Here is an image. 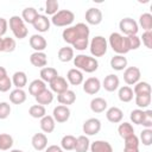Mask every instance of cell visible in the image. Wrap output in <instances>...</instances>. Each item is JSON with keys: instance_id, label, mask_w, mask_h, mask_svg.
Masks as SVG:
<instances>
[{"instance_id": "cell-24", "label": "cell", "mask_w": 152, "mask_h": 152, "mask_svg": "<svg viewBox=\"0 0 152 152\" xmlns=\"http://www.w3.org/2000/svg\"><path fill=\"white\" fill-rule=\"evenodd\" d=\"M90 152H113L112 145L106 140H95L90 144Z\"/></svg>"}, {"instance_id": "cell-54", "label": "cell", "mask_w": 152, "mask_h": 152, "mask_svg": "<svg viewBox=\"0 0 152 152\" xmlns=\"http://www.w3.org/2000/svg\"><path fill=\"white\" fill-rule=\"evenodd\" d=\"M4 76H7V70L4 66H0V78Z\"/></svg>"}, {"instance_id": "cell-34", "label": "cell", "mask_w": 152, "mask_h": 152, "mask_svg": "<svg viewBox=\"0 0 152 152\" xmlns=\"http://www.w3.org/2000/svg\"><path fill=\"white\" fill-rule=\"evenodd\" d=\"M90 147V141L87 135H80L76 138V144H75V151L76 152H87Z\"/></svg>"}, {"instance_id": "cell-12", "label": "cell", "mask_w": 152, "mask_h": 152, "mask_svg": "<svg viewBox=\"0 0 152 152\" xmlns=\"http://www.w3.org/2000/svg\"><path fill=\"white\" fill-rule=\"evenodd\" d=\"M101 89V82L97 77H89L83 81V91L89 95H95Z\"/></svg>"}, {"instance_id": "cell-28", "label": "cell", "mask_w": 152, "mask_h": 152, "mask_svg": "<svg viewBox=\"0 0 152 152\" xmlns=\"http://www.w3.org/2000/svg\"><path fill=\"white\" fill-rule=\"evenodd\" d=\"M11 80H12V84L17 89H23L27 84V76L24 71H15Z\"/></svg>"}, {"instance_id": "cell-21", "label": "cell", "mask_w": 152, "mask_h": 152, "mask_svg": "<svg viewBox=\"0 0 152 152\" xmlns=\"http://www.w3.org/2000/svg\"><path fill=\"white\" fill-rule=\"evenodd\" d=\"M110 68L116 71H122L127 68V58L122 55H115L110 58Z\"/></svg>"}, {"instance_id": "cell-4", "label": "cell", "mask_w": 152, "mask_h": 152, "mask_svg": "<svg viewBox=\"0 0 152 152\" xmlns=\"http://www.w3.org/2000/svg\"><path fill=\"white\" fill-rule=\"evenodd\" d=\"M8 25H10V28H11V31H12V33H13V36L15 38L24 39V38L27 37L28 30L26 27V24L21 19V17H19V15H12L10 18Z\"/></svg>"}, {"instance_id": "cell-22", "label": "cell", "mask_w": 152, "mask_h": 152, "mask_svg": "<svg viewBox=\"0 0 152 152\" xmlns=\"http://www.w3.org/2000/svg\"><path fill=\"white\" fill-rule=\"evenodd\" d=\"M57 101L63 106H70V104L75 103L76 94H75V91L68 89V90H65V91H63V93L57 95Z\"/></svg>"}, {"instance_id": "cell-50", "label": "cell", "mask_w": 152, "mask_h": 152, "mask_svg": "<svg viewBox=\"0 0 152 152\" xmlns=\"http://www.w3.org/2000/svg\"><path fill=\"white\" fill-rule=\"evenodd\" d=\"M141 125L145 128H152V110L151 109L145 110V116H144Z\"/></svg>"}, {"instance_id": "cell-42", "label": "cell", "mask_w": 152, "mask_h": 152, "mask_svg": "<svg viewBox=\"0 0 152 152\" xmlns=\"http://www.w3.org/2000/svg\"><path fill=\"white\" fill-rule=\"evenodd\" d=\"M144 116H145V110L144 109H139V108L133 109L131 112V114H129L131 121L133 124H135V125H141V122L144 120Z\"/></svg>"}, {"instance_id": "cell-49", "label": "cell", "mask_w": 152, "mask_h": 152, "mask_svg": "<svg viewBox=\"0 0 152 152\" xmlns=\"http://www.w3.org/2000/svg\"><path fill=\"white\" fill-rule=\"evenodd\" d=\"M140 40L147 49H152V31H145L140 37Z\"/></svg>"}, {"instance_id": "cell-17", "label": "cell", "mask_w": 152, "mask_h": 152, "mask_svg": "<svg viewBox=\"0 0 152 152\" xmlns=\"http://www.w3.org/2000/svg\"><path fill=\"white\" fill-rule=\"evenodd\" d=\"M66 81L71 86H80V84H82L83 81H84L83 72L81 70L76 69V68H72V69H70L66 72Z\"/></svg>"}, {"instance_id": "cell-47", "label": "cell", "mask_w": 152, "mask_h": 152, "mask_svg": "<svg viewBox=\"0 0 152 152\" xmlns=\"http://www.w3.org/2000/svg\"><path fill=\"white\" fill-rule=\"evenodd\" d=\"M127 43H128L129 51H131V50H137V49H139L140 45H141V40H140V38H139L137 34H134V36H128V37H127Z\"/></svg>"}, {"instance_id": "cell-20", "label": "cell", "mask_w": 152, "mask_h": 152, "mask_svg": "<svg viewBox=\"0 0 152 152\" xmlns=\"http://www.w3.org/2000/svg\"><path fill=\"white\" fill-rule=\"evenodd\" d=\"M30 63L37 68H44L48 64V56L45 52H33L30 56Z\"/></svg>"}, {"instance_id": "cell-6", "label": "cell", "mask_w": 152, "mask_h": 152, "mask_svg": "<svg viewBox=\"0 0 152 152\" xmlns=\"http://www.w3.org/2000/svg\"><path fill=\"white\" fill-rule=\"evenodd\" d=\"M107 49H108V43L103 36H95L89 42V50L94 58L104 56L107 53Z\"/></svg>"}, {"instance_id": "cell-23", "label": "cell", "mask_w": 152, "mask_h": 152, "mask_svg": "<svg viewBox=\"0 0 152 152\" xmlns=\"http://www.w3.org/2000/svg\"><path fill=\"white\" fill-rule=\"evenodd\" d=\"M89 106H90V109H91L93 113L100 114V113H103L104 110H107L108 103H107V101L103 97H94L90 101Z\"/></svg>"}, {"instance_id": "cell-44", "label": "cell", "mask_w": 152, "mask_h": 152, "mask_svg": "<svg viewBox=\"0 0 152 152\" xmlns=\"http://www.w3.org/2000/svg\"><path fill=\"white\" fill-rule=\"evenodd\" d=\"M59 4L57 0H46L45 2V13L48 15H53L58 12Z\"/></svg>"}, {"instance_id": "cell-48", "label": "cell", "mask_w": 152, "mask_h": 152, "mask_svg": "<svg viewBox=\"0 0 152 152\" xmlns=\"http://www.w3.org/2000/svg\"><path fill=\"white\" fill-rule=\"evenodd\" d=\"M12 80L10 78V76H4L0 78V93H7L11 87H12Z\"/></svg>"}, {"instance_id": "cell-32", "label": "cell", "mask_w": 152, "mask_h": 152, "mask_svg": "<svg viewBox=\"0 0 152 152\" xmlns=\"http://www.w3.org/2000/svg\"><path fill=\"white\" fill-rule=\"evenodd\" d=\"M38 11L34 7H25L21 12V19L24 20L25 24H33L34 19L38 17Z\"/></svg>"}, {"instance_id": "cell-46", "label": "cell", "mask_w": 152, "mask_h": 152, "mask_svg": "<svg viewBox=\"0 0 152 152\" xmlns=\"http://www.w3.org/2000/svg\"><path fill=\"white\" fill-rule=\"evenodd\" d=\"M11 110H12V108L8 102H5V101L0 102V120L7 119L11 114Z\"/></svg>"}, {"instance_id": "cell-43", "label": "cell", "mask_w": 152, "mask_h": 152, "mask_svg": "<svg viewBox=\"0 0 152 152\" xmlns=\"http://www.w3.org/2000/svg\"><path fill=\"white\" fill-rule=\"evenodd\" d=\"M139 141L142 142L145 146H151L152 145V128H145L140 132V138Z\"/></svg>"}, {"instance_id": "cell-38", "label": "cell", "mask_w": 152, "mask_h": 152, "mask_svg": "<svg viewBox=\"0 0 152 152\" xmlns=\"http://www.w3.org/2000/svg\"><path fill=\"white\" fill-rule=\"evenodd\" d=\"M75 144H76V138L71 134H66L62 138L61 140V147L63 151H71L75 148Z\"/></svg>"}, {"instance_id": "cell-14", "label": "cell", "mask_w": 152, "mask_h": 152, "mask_svg": "<svg viewBox=\"0 0 152 152\" xmlns=\"http://www.w3.org/2000/svg\"><path fill=\"white\" fill-rule=\"evenodd\" d=\"M49 84H50L51 91H52V93H56L57 95L69 89V83H68L66 78H64V77H62V76H59V75H58L55 80H52Z\"/></svg>"}, {"instance_id": "cell-56", "label": "cell", "mask_w": 152, "mask_h": 152, "mask_svg": "<svg viewBox=\"0 0 152 152\" xmlns=\"http://www.w3.org/2000/svg\"><path fill=\"white\" fill-rule=\"evenodd\" d=\"M10 152H24L23 150H18V148H13V150H10Z\"/></svg>"}, {"instance_id": "cell-27", "label": "cell", "mask_w": 152, "mask_h": 152, "mask_svg": "<svg viewBox=\"0 0 152 152\" xmlns=\"http://www.w3.org/2000/svg\"><path fill=\"white\" fill-rule=\"evenodd\" d=\"M39 125H40V129L44 133H52L56 127V121L53 120L52 115H45L40 119Z\"/></svg>"}, {"instance_id": "cell-5", "label": "cell", "mask_w": 152, "mask_h": 152, "mask_svg": "<svg viewBox=\"0 0 152 152\" xmlns=\"http://www.w3.org/2000/svg\"><path fill=\"white\" fill-rule=\"evenodd\" d=\"M75 20L74 12L69 10H61L56 14H53L50 19V21L57 26V27H69Z\"/></svg>"}, {"instance_id": "cell-19", "label": "cell", "mask_w": 152, "mask_h": 152, "mask_svg": "<svg viewBox=\"0 0 152 152\" xmlns=\"http://www.w3.org/2000/svg\"><path fill=\"white\" fill-rule=\"evenodd\" d=\"M106 118L112 124H119L124 119V112L119 107H110L106 110Z\"/></svg>"}, {"instance_id": "cell-36", "label": "cell", "mask_w": 152, "mask_h": 152, "mask_svg": "<svg viewBox=\"0 0 152 152\" xmlns=\"http://www.w3.org/2000/svg\"><path fill=\"white\" fill-rule=\"evenodd\" d=\"M28 114L30 116H32L33 119H42L43 116L46 115V109L44 106L42 104H32L30 108H28Z\"/></svg>"}, {"instance_id": "cell-9", "label": "cell", "mask_w": 152, "mask_h": 152, "mask_svg": "<svg viewBox=\"0 0 152 152\" xmlns=\"http://www.w3.org/2000/svg\"><path fill=\"white\" fill-rule=\"evenodd\" d=\"M141 72L138 66H127L124 70V81L128 86H134L140 81Z\"/></svg>"}, {"instance_id": "cell-55", "label": "cell", "mask_w": 152, "mask_h": 152, "mask_svg": "<svg viewBox=\"0 0 152 152\" xmlns=\"http://www.w3.org/2000/svg\"><path fill=\"white\" fill-rule=\"evenodd\" d=\"M2 37H0V52H2Z\"/></svg>"}, {"instance_id": "cell-16", "label": "cell", "mask_w": 152, "mask_h": 152, "mask_svg": "<svg viewBox=\"0 0 152 152\" xmlns=\"http://www.w3.org/2000/svg\"><path fill=\"white\" fill-rule=\"evenodd\" d=\"M119 86H120V80L119 77L115 75V74H109L104 77L101 87L104 88V90L109 91V93H113L115 91L116 89H119Z\"/></svg>"}, {"instance_id": "cell-39", "label": "cell", "mask_w": 152, "mask_h": 152, "mask_svg": "<svg viewBox=\"0 0 152 152\" xmlns=\"http://www.w3.org/2000/svg\"><path fill=\"white\" fill-rule=\"evenodd\" d=\"M134 95H142V94H151V86L148 82L145 81H139L138 83L134 84L133 88Z\"/></svg>"}, {"instance_id": "cell-40", "label": "cell", "mask_w": 152, "mask_h": 152, "mask_svg": "<svg viewBox=\"0 0 152 152\" xmlns=\"http://www.w3.org/2000/svg\"><path fill=\"white\" fill-rule=\"evenodd\" d=\"M144 32L145 31H152V14L151 13H142L139 17V24Z\"/></svg>"}, {"instance_id": "cell-30", "label": "cell", "mask_w": 152, "mask_h": 152, "mask_svg": "<svg viewBox=\"0 0 152 152\" xmlns=\"http://www.w3.org/2000/svg\"><path fill=\"white\" fill-rule=\"evenodd\" d=\"M26 93L24 89H13L11 93H10V101L13 103V104H21L26 101Z\"/></svg>"}, {"instance_id": "cell-10", "label": "cell", "mask_w": 152, "mask_h": 152, "mask_svg": "<svg viewBox=\"0 0 152 152\" xmlns=\"http://www.w3.org/2000/svg\"><path fill=\"white\" fill-rule=\"evenodd\" d=\"M52 118L58 124H64L69 120L70 118V109L68 106H63V104H59L57 107L53 108L52 110Z\"/></svg>"}, {"instance_id": "cell-53", "label": "cell", "mask_w": 152, "mask_h": 152, "mask_svg": "<svg viewBox=\"0 0 152 152\" xmlns=\"http://www.w3.org/2000/svg\"><path fill=\"white\" fill-rule=\"evenodd\" d=\"M124 152H139V147H124Z\"/></svg>"}, {"instance_id": "cell-7", "label": "cell", "mask_w": 152, "mask_h": 152, "mask_svg": "<svg viewBox=\"0 0 152 152\" xmlns=\"http://www.w3.org/2000/svg\"><path fill=\"white\" fill-rule=\"evenodd\" d=\"M119 28H120V32L121 34L128 37V36H134L138 33L139 31V25L138 23L132 19V18H124L120 20L119 23Z\"/></svg>"}, {"instance_id": "cell-2", "label": "cell", "mask_w": 152, "mask_h": 152, "mask_svg": "<svg viewBox=\"0 0 152 152\" xmlns=\"http://www.w3.org/2000/svg\"><path fill=\"white\" fill-rule=\"evenodd\" d=\"M74 65L76 66V69L81 70L82 72H88L91 74L94 71H96L99 69V62L96 58L88 56V55H76V57H74Z\"/></svg>"}, {"instance_id": "cell-29", "label": "cell", "mask_w": 152, "mask_h": 152, "mask_svg": "<svg viewBox=\"0 0 152 152\" xmlns=\"http://www.w3.org/2000/svg\"><path fill=\"white\" fill-rule=\"evenodd\" d=\"M133 96H134V93H133V89L129 87V86H124V87H120L119 90H118V97L121 102H131L133 100Z\"/></svg>"}, {"instance_id": "cell-35", "label": "cell", "mask_w": 152, "mask_h": 152, "mask_svg": "<svg viewBox=\"0 0 152 152\" xmlns=\"http://www.w3.org/2000/svg\"><path fill=\"white\" fill-rule=\"evenodd\" d=\"M118 133L122 139H126L134 134V128L129 122H121L118 127Z\"/></svg>"}, {"instance_id": "cell-3", "label": "cell", "mask_w": 152, "mask_h": 152, "mask_svg": "<svg viewBox=\"0 0 152 152\" xmlns=\"http://www.w3.org/2000/svg\"><path fill=\"white\" fill-rule=\"evenodd\" d=\"M107 43L109 44L112 50L114 52H116V55L125 56L127 52H129V48H128V43H127V37L121 34L120 32L110 33Z\"/></svg>"}, {"instance_id": "cell-8", "label": "cell", "mask_w": 152, "mask_h": 152, "mask_svg": "<svg viewBox=\"0 0 152 152\" xmlns=\"http://www.w3.org/2000/svg\"><path fill=\"white\" fill-rule=\"evenodd\" d=\"M82 129H83L84 135H87V137L95 135L101 131V121L96 118H89L88 120H86L83 122Z\"/></svg>"}, {"instance_id": "cell-33", "label": "cell", "mask_w": 152, "mask_h": 152, "mask_svg": "<svg viewBox=\"0 0 152 152\" xmlns=\"http://www.w3.org/2000/svg\"><path fill=\"white\" fill-rule=\"evenodd\" d=\"M34 99H36V101H37L38 104H42V106L45 107L46 104H50V103L53 101V93L46 88V89L43 90L39 95H37Z\"/></svg>"}, {"instance_id": "cell-52", "label": "cell", "mask_w": 152, "mask_h": 152, "mask_svg": "<svg viewBox=\"0 0 152 152\" xmlns=\"http://www.w3.org/2000/svg\"><path fill=\"white\" fill-rule=\"evenodd\" d=\"M45 152H65V151H63L62 147L58 145H50L45 148Z\"/></svg>"}, {"instance_id": "cell-15", "label": "cell", "mask_w": 152, "mask_h": 152, "mask_svg": "<svg viewBox=\"0 0 152 152\" xmlns=\"http://www.w3.org/2000/svg\"><path fill=\"white\" fill-rule=\"evenodd\" d=\"M50 19L48 18V15H44V14H38V17L34 19L32 26L34 30H37L38 32L40 33H44V32H48L50 30Z\"/></svg>"}, {"instance_id": "cell-37", "label": "cell", "mask_w": 152, "mask_h": 152, "mask_svg": "<svg viewBox=\"0 0 152 152\" xmlns=\"http://www.w3.org/2000/svg\"><path fill=\"white\" fill-rule=\"evenodd\" d=\"M134 96H135L134 99L135 104L138 106L139 109H145L151 104V100H152L151 94H142V95H134Z\"/></svg>"}, {"instance_id": "cell-26", "label": "cell", "mask_w": 152, "mask_h": 152, "mask_svg": "<svg viewBox=\"0 0 152 152\" xmlns=\"http://www.w3.org/2000/svg\"><path fill=\"white\" fill-rule=\"evenodd\" d=\"M46 89V83L39 78L33 80L30 84H28V93L30 95H32L33 97H36L37 95H39L43 90Z\"/></svg>"}, {"instance_id": "cell-13", "label": "cell", "mask_w": 152, "mask_h": 152, "mask_svg": "<svg viewBox=\"0 0 152 152\" xmlns=\"http://www.w3.org/2000/svg\"><path fill=\"white\" fill-rule=\"evenodd\" d=\"M30 46L34 50V52H44V50L48 46L46 39L42 34H32L28 39Z\"/></svg>"}, {"instance_id": "cell-11", "label": "cell", "mask_w": 152, "mask_h": 152, "mask_svg": "<svg viewBox=\"0 0 152 152\" xmlns=\"http://www.w3.org/2000/svg\"><path fill=\"white\" fill-rule=\"evenodd\" d=\"M84 18H86V21L89 24V25H99L102 23V19H103V15H102V12L101 10H99L97 7H90L87 10L86 14H84Z\"/></svg>"}, {"instance_id": "cell-25", "label": "cell", "mask_w": 152, "mask_h": 152, "mask_svg": "<svg viewBox=\"0 0 152 152\" xmlns=\"http://www.w3.org/2000/svg\"><path fill=\"white\" fill-rule=\"evenodd\" d=\"M40 80L44 81L45 83H50L52 80H55L58 76V71L57 69L52 68V66H44L40 69Z\"/></svg>"}, {"instance_id": "cell-31", "label": "cell", "mask_w": 152, "mask_h": 152, "mask_svg": "<svg viewBox=\"0 0 152 152\" xmlns=\"http://www.w3.org/2000/svg\"><path fill=\"white\" fill-rule=\"evenodd\" d=\"M57 57L61 62L63 63H68L70 61L74 59L75 55H74V49L71 46H63L58 50V53H57Z\"/></svg>"}, {"instance_id": "cell-1", "label": "cell", "mask_w": 152, "mask_h": 152, "mask_svg": "<svg viewBox=\"0 0 152 152\" xmlns=\"http://www.w3.org/2000/svg\"><path fill=\"white\" fill-rule=\"evenodd\" d=\"M89 26L84 23H78L74 26H69L63 30L62 38L65 43L72 45V49L84 51L89 45Z\"/></svg>"}, {"instance_id": "cell-41", "label": "cell", "mask_w": 152, "mask_h": 152, "mask_svg": "<svg viewBox=\"0 0 152 152\" xmlns=\"http://www.w3.org/2000/svg\"><path fill=\"white\" fill-rule=\"evenodd\" d=\"M13 146V138L7 133H0V151L11 150Z\"/></svg>"}, {"instance_id": "cell-45", "label": "cell", "mask_w": 152, "mask_h": 152, "mask_svg": "<svg viewBox=\"0 0 152 152\" xmlns=\"http://www.w3.org/2000/svg\"><path fill=\"white\" fill-rule=\"evenodd\" d=\"M17 48V43L11 37H5L2 39V52H13Z\"/></svg>"}, {"instance_id": "cell-18", "label": "cell", "mask_w": 152, "mask_h": 152, "mask_svg": "<svg viewBox=\"0 0 152 152\" xmlns=\"http://www.w3.org/2000/svg\"><path fill=\"white\" fill-rule=\"evenodd\" d=\"M31 144L36 151H44L48 147V137L45 133H36L31 139Z\"/></svg>"}, {"instance_id": "cell-51", "label": "cell", "mask_w": 152, "mask_h": 152, "mask_svg": "<svg viewBox=\"0 0 152 152\" xmlns=\"http://www.w3.org/2000/svg\"><path fill=\"white\" fill-rule=\"evenodd\" d=\"M7 28H8V21L5 18L0 17V37L5 36V33L7 32Z\"/></svg>"}]
</instances>
